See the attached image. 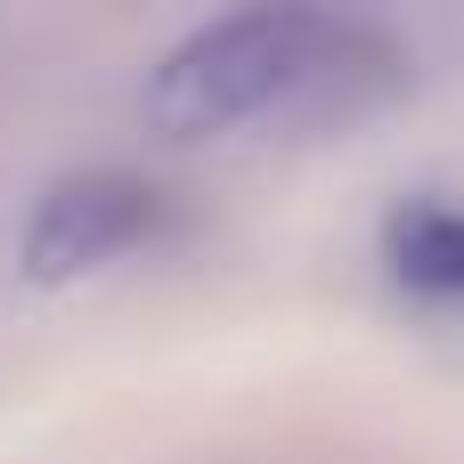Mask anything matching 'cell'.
Instances as JSON below:
<instances>
[{"label":"cell","mask_w":464,"mask_h":464,"mask_svg":"<svg viewBox=\"0 0 464 464\" xmlns=\"http://www.w3.org/2000/svg\"><path fill=\"white\" fill-rule=\"evenodd\" d=\"M351 65H383V41L351 8H334V0H237L228 16L196 24L147 73V122L179 147L228 139L245 122L277 114L285 98L351 73Z\"/></svg>","instance_id":"obj_1"},{"label":"cell","mask_w":464,"mask_h":464,"mask_svg":"<svg viewBox=\"0 0 464 464\" xmlns=\"http://www.w3.org/2000/svg\"><path fill=\"white\" fill-rule=\"evenodd\" d=\"M163 228V188L139 171H73L57 188H41V204L24 212V277L33 285H73L122 253H139Z\"/></svg>","instance_id":"obj_2"},{"label":"cell","mask_w":464,"mask_h":464,"mask_svg":"<svg viewBox=\"0 0 464 464\" xmlns=\"http://www.w3.org/2000/svg\"><path fill=\"white\" fill-rule=\"evenodd\" d=\"M383 269H392L408 294L464 302V204L400 196V204L383 212Z\"/></svg>","instance_id":"obj_3"}]
</instances>
